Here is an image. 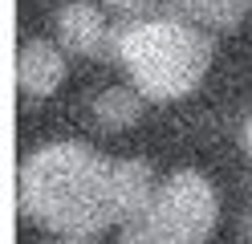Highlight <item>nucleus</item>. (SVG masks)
Returning a JSON list of instances; mask_svg holds the SVG:
<instances>
[{
    "mask_svg": "<svg viewBox=\"0 0 252 244\" xmlns=\"http://www.w3.org/2000/svg\"><path fill=\"white\" fill-rule=\"evenodd\" d=\"M21 208L61 236L90 240L110 211V163L86 142H49L21 163Z\"/></svg>",
    "mask_w": 252,
    "mask_h": 244,
    "instance_id": "1",
    "label": "nucleus"
},
{
    "mask_svg": "<svg viewBox=\"0 0 252 244\" xmlns=\"http://www.w3.org/2000/svg\"><path fill=\"white\" fill-rule=\"evenodd\" d=\"M114 57L130 73L134 90L151 102L191 94L212 65V41L199 25L175 16H134L114 29Z\"/></svg>",
    "mask_w": 252,
    "mask_h": 244,
    "instance_id": "2",
    "label": "nucleus"
},
{
    "mask_svg": "<svg viewBox=\"0 0 252 244\" xmlns=\"http://www.w3.org/2000/svg\"><path fill=\"white\" fill-rule=\"evenodd\" d=\"M143 220H151L175 244H203L220 220V195L199 171H175L159 183V195Z\"/></svg>",
    "mask_w": 252,
    "mask_h": 244,
    "instance_id": "3",
    "label": "nucleus"
},
{
    "mask_svg": "<svg viewBox=\"0 0 252 244\" xmlns=\"http://www.w3.org/2000/svg\"><path fill=\"white\" fill-rule=\"evenodd\" d=\"M155 195H159V183H155L151 163H143V159L110 163V211H114V220H122V224L143 220L155 204Z\"/></svg>",
    "mask_w": 252,
    "mask_h": 244,
    "instance_id": "4",
    "label": "nucleus"
},
{
    "mask_svg": "<svg viewBox=\"0 0 252 244\" xmlns=\"http://www.w3.org/2000/svg\"><path fill=\"white\" fill-rule=\"evenodd\" d=\"M57 37L65 49L82 57H106L114 53V29L110 21L102 16L98 4H90V0H77V4H65L57 12Z\"/></svg>",
    "mask_w": 252,
    "mask_h": 244,
    "instance_id": "5",
    "label": "nucleus"
},
{
    "mask_svg": "<svg viewBox=\"0 0 252 244\" xmlns=\"http://www.w3.org/2000/svg\"><path fill=\"white\" fill-rule=\"evenodd\" d=\"M17 81L25 94H53L61 81H65V53L53 41H29L17 57Z\"/></svg>",
    "mask_w": 252,
    "mask_h": 244,
    "instance_id": "6",
    "label": "nucleus"
},
{
    "mask_svg": "<svg viewBox=\"0 0 252 244\" xmlns=\"http://www.w3.org/2000/svg\"><path fill=\"white\" fill-rule=\"evenodd\" d=\"M252 8V0H163V12L187 25H212V29H228Z\"/></svg>",
    "mask_w": 252,
    "mask_h": 244,
    "instance_id": "7",
    "label": "nucleus"
},
{
    "mask_svg": "<svg viewBox=\"0 0 252 244\" xmlns=\"http://www.w3.org/2000/svg\"><path fill=\"white\" fill-rule=\"evenodd\" d=\"M94 114H98V126H106V130L134 126L143 118V94L134 86H110L106 94L94 98Z\"/></svg>",
    "mask_w": 252,
    "mask_h": 244,
    "instance_id": "8",
    "label": "nucleus"
},
{
    "mask_svg": "<svg viewBox=\"0 0 252 244\" xmlns=\"http://www.w3.org/2000/svg\"><path fill=\"white\" fill-rule=\"evenodd\" d=\"M118 244H175V240L163 236L151 220H134V224L122 228V240H118Z\"/></svg>",
    "mask_w": 252,
    "mask_h": 244,
    "instance_id": "9",
    "label": "nucleus"
},
{
    "mask_svg": "<svg viewBox=\"0 0 252 244\" xmlns=\"http://www.w3.org/2000/svg\"><path fill=\"white\" fill-rule=\"evenodd\" d=\"M110 8H114L118 16H126V21H134V16H151L155 8L163 4V0H106Z\"/></svg>",
    "mask_w": 252,
    "mask_h": 244,
    "instance_id": "10",
    "label": "nucleus"
},
{
    "mask_svg": "<svg viewBox=\"0 0 252 244\" xmlns=\"http://www.w3.org/2000/svg\"><path fill=\"white\" fill-rule=\"evenodd\" d=\"M244 146H248V155H252V114H248V122H244Z\"/></svg>",
    "mask_w": 252,
    "mask_h": 244,
    "instance_id": "11",
    "label": "nucleus"
},
{
    "mask_svg": "<svg viewBox=\"0 0 252 244\" xmlns=\"http://www.w3.org/2000/svg\"><path fill=\"white\" fill-rule=\"evenodd\" d=\"M61 244H90V240H73V236H65V240H61Z\"/></svg>",
    "mask_w": 252,
    "mask_h": 244,
    "instance_id": "12",
    "label": "nucleus"
},
{
    "mask_svg": "<svg viewBox=\"0 0 252 244\" xmlns=\"http://www.w3.org/2000/svg\"><path fill=\"white\" fill-rule=\"evenodd\" d=\"M248 236H252V224H248Z\"/></svg>",
    "mask_w": 252,
    "mask_h": 244,
    "instance_id": "13",
    "label": "nucleus"
}]
</instances>
